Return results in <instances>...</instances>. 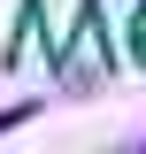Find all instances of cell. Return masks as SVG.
I'll return each mask as SVG.
<instances>
[]
</instances>
